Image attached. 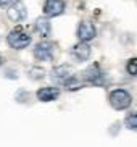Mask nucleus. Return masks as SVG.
<instances>
[{
  "label": "nucleus",
  "instance_id": "nucleus-15",
  "mask_svg": "<svg viewBox=\"0 0 137 147\" xmlns=\"http://www.w3.org/2000/svg\"><path fill=\"white\" fill-rule=\"evenodd\" d=\"M16 2L18 0H0V8H7L8 10L10 7H13Z\"/></svg>",
  "mask_w": 137,
  "mask_h": 147
},
{
  "label": "nucleus",
  "instance_id": "nucleus-3",
  "mask_svg": "<svg viewBox=\"0 0 137 147\" xmlns=\"http://www.w3.org/2000/svg\"><path fill=\"white\" fill-rule=\"evenodd\" d=\"M81 78L84 82L94 84V86H105V82H107V76L99 65H90L89 68H86L81 73Z\"/></svg>",
  "mask_w": 137,
  "mask_h": 147
},
{
  "label": "nucleus",
  "instance_id": "nucleus-10",
  "mask_svg": "<svg viewBox=\"0 0 137 147\" xmlns=\"http://www.w3.org/2000/svg\"><path fill=\"white\" fill-rule=\"evenodd\" d=\"M36 97L40 102H52V100H56L60 97V89L58 87H40Z\"/></svg>",
  "mask_w": 137,
  "mask_h": 147
},
{
  "label": "nucleus",
  "instance_id": "nucleus-11",
  "mask_svg": "<svg viewBox=\"0 0 137 147\" xmlns=\"http://www.w3.org/2000/svg\"><path fill=\"white\" fill-rule=\"evenodd\" d=\"M68 76H71V69H69V66H66V65L55 66V68L50 71L52 81L56 82V84H63L64 79L68 78Z\"/></svg>",
  "mask_w": 137,
  "mask_h": 147
},
{
  "label": "nucleus",
  "instance_id": "nucleus-2",
  "mask_svg": "<svg viewBox=\"0 0 137 147\" xmlns=\"http://www.w3.org/2000/svg\"><path fill=\"white\" fill-rule=\"evenodd\" d=\"M108 102L115 110H126L132 104V95L126 89H115L108 95Z\"/></svg>",
  "mask_w": 137,
  "mask_h": 147
},
{
  "label": "nucleus",
  "instance_id": "nucleus-5",
  "mask_svg": "<svg viewBox=\"0 0 137 147\" xmlns=\"http://www.w3.org/2000/svg\"><path fill=\"white\" fill-rule=\"evenodd\" d=\"M77 39L82 40V42H90L97 37V28L92 21L89 20H82L79 24H77V31H76Z\"/></svg>",
  "mask_w": 137,
  "mask_h": 147
},
{
  "label": "nucleus",
  "instance_id": "nucleus-12",
  "mask_svg": "<svg viewBox=\"0 0 137 147\" xmlns=\"http://www.w3.org/2000/svg\"><path fill=\"white\" fill-rule=\"evenodd\" d=\"M84 84H86V82L82 81V78L71 74V76H68V78L64 79V82L61 86H64V89H68V91H77V89H81Z\"/></svg>",
  "mask_w": 137,
  "mask_h": 147
},
{
  "label": "nucleus",
  "instance_id": "nucleus-6",
  "mask_svg": "<svg viewBox=\"0 0 137 147\" xmlns=\"http://www.w3.org/2000/svg\"><path fill=\"white\" fill-rule=\"evenodd\" d=\"M66 3L64 0H45L44 2V15L47 18H55L64 13Z\"/></svg>",
  "mask_w": 137,
  "mask_h": 147
},
{
  "label": "nucleus",
  "instance_id": "nucleus-13",
  "mask_svg": "<svg viewBox=\"0 0 137 147\" xmlns=\"http://www.w3.org/2000/svg\"><path fill=\"white\" fill-rule=\"evenodd\" d=\"M124 126L128 128V129L137 131V112H134V113H131V115H128V117H126Z\"/></svg>",
  "mask_w": 137,
  "mask_h": 147
},
{
  "label": "nucleus",
  "instance_id": "nucleus-9",
  "mask_svg": "<svg viewBox=\"0 0 137 147\" xmlns=\"http://www.w3.org/2000/svg\"><path fill=\"white\" fill-rule=\"evenodd\" d=\"M7 15H8V18L11 20L13 23H21L23 20H26V16H28V11H26L24 3H21V2H16L13 7H10V8H8Z\"/></svg>",
  "mask_w": 137,
  "mask_h": 147
},
{
  "label": "nucleus",
  "instance_id": "nucleus-4",
  "mask_svg": "<svg viewBox=\"0 0 137 147\" xmlns=\"http://www.w3.org/2000/svg\"><path fill=\"white\" fill-rule=\"evenodd\" d=\"M7 44L11 49H15V50H21V49H26L31 44V36L28 32H24L23 29L16 28V29H13L8 32V36H7Z\"/></svg>",
  "mask_w": 137,
  "mask_h": 147
},
{
  "label": "nucleus",
  "instance_id": "nucleus-14",
  "mask_svg": "<svg viewBox=\"0 0 137 147\" xmlns=\"http://www.w3.org/2000/svg\"><path fill=\"white\" fill-rule=\"evenodd\" d=\"M126 71H128L131 76H137V57L131 58V60L126 63Z\"/></svg>",
  "mask_w": 137,
  "mask_h": 147
},
{
  "label": "nucleus",
  "instance_id": "nucleus-7",
  "mask_svg": "<svg viewBox=\"0 0 137 147\" xmlns=\"http://www.w3.org/2000/svg\"><path fill=\"white\" fill-rule=\"evenodd\" d=\"M34 32L42 37V39H48L52 34V24H50V18H47L45 15L40 18H37L34 21Z\"/></svg>",
  "mask_w": 137,
  "mask_h": 147
},
{
  "label": "nucleus",
  "instance_id": "nucleus-8",
  "mask_svg": "<svg viewBox=\"0 0 137 147\" xmlns=\"http://www.w3.org/2000/svg\"><path fill=\"white\" fill-rule=\"evenodd\" d=\"M71 55H73L77 61L89 60L90 55H92V49H90L89 42H82V40H79L76 45L71 47Z\"/></svg>",
  "mask_w": 137,
  "mask_h": 147
},
{
  "label": "nucleus",
  "instance_id": "nucleus-16",
  "mask_svg": "<svg viewBox=\"0 0 137 147\" xmlns=\"http://www.w3.org/2000/svg\"><path fill=\"white\" fill-rule=\"evenodd\" d=\"M2 63H3V58H2V55H0V66H2Z\"/></svg>",
  "mask_w": 137,
  "mask_h": 147
},
{
  "label": "nucleus",
  "instance_id": "nucleus-1",
  "mask_svg": "<svg viewBox=\"0 0 137 147\" xmlns=\"http://www.w3.org/2000/svg\"><path fill=\"white\" fill-rule=\"evenodd\" d=\"M56 52V44L50 39H42L34 45V58L39 61H52Z\"/></svg>",
  "mask_w": 137,
  "mask_h": 147
}]
</instances>
